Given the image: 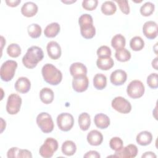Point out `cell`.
Wrapping results in <instances>:
<instances>
[{
  "instance_id": "29",
  "label": "cell",
  "mask_w": 158,
  "mask_h": 158,
  "mask_svg": "<svg viewBox=\"0 0 158 158\" xmlns=\"http://www.w3.org/2000/svg\"><path fill=\"white\" fill-rule=\"evenodd\" d=\"M126 43L125 37L121 34H117L114 36L111 40V45L115 50L124 48Z\"/></svg>"
},
{
  "instance_id": "41",
  "label": "cell",
  "mask_w": 158,
  "mask_h": 158,
  "mask_svg": "<svg viewBox=\"0 0 158 158\" xmlns=\"http://www.w3.org/2000/svg\"><path fill=\"white\" fill-rule=\"evenodd\" d=\"M20 158H25V157H28V158H31L32 157V154L31 152L27 149H20L19 152V157Z\"/></svg>"
},
{
  "instance_id": "2",
  "label": "cell",
  "mask_w": 158,
  "mask_h": 158,
  "mask_svg": "<svg viewBox=\"0 0 158 158\" xmlns=\"http://www.w3.org/2000/svg\"><path fill=\"white\" fill-rule=\"evenodd\" d=\"M41 73L44 80L51 85H57L62 80V72L51 64H44Z\"/></svg>"
},
{
  "instance_id": "34",
  "label": "cell",
  "mask_w": 158,
  "mask_h": 158,
  "mask_svg": "<svg viewBox=\"0 0 158 158\" xmlns=\"http://www.w3.org/2000/svg\"><path fill=\"white\" fill-rule=\"evenodd\" d=\"M154 4L151 2H146L141 6L140 8V13L144 17H148L151 15L154 11Z\"/></svg>"
},
{
  "instance_id": "33",
  "label": "cell",
  "mask_w": 158,
  "mask_h": 158,
  "mask_svg": "<svg viewBox=\"0 0 158 158\" xmlns=\"http://www.w3.org/2000/svg\"><path fill=\"white\" fill-rule=\"evenodd\" d=\"M7 53L11 57H17L21 54V48L19 44L12 43L8 46L7 48Z\"/></svg>"
},
{
  "instance_id": "14",
  "label": "cell",
  "mask_w": 158,
  "mask_h": 158,
  "mask_svg": "<svg viewBox=\"0 0 158 158\" xmlns=\"http://www.w3.org/2000/svg\"><path fill=\"white\" fill-rule=\"evenodd\" d=\"M127 78V74L125 71L123 70H116L112 72L110 76V82L115 86L122 85Z\"/></svg>"
},
{
  "instance_id": "43",
  "label": "cell",
  "mask_w": 158,
  "mask_h": 158,
  "mask_svg": "<svg viewBox=\"0 0 158 158\" xmlns=\"http://www.w3.org/2000/svg\"><path fill=\"white\" fill-rule=\"evenodd\" d=\"M5 2L8 6L14 7L17 6L21 2V1L20 0H13V1L6 0V1H5Z\"/></svg>"
},
{
  "instance_id": "28",
  "label": "cell",
  "mask_w": 158,
  "mask_h": 158,
  "mask_svg": "<svg viewBox=\"0 0 158 158\" xmlns=\"http://www.w3.org/2000/svg\"><path fill=\"white\" fill-rule=\"evenodd\" d=\"M101 12L106 15H111L115 13L117 7L115 3L111 1L104 2L101 5Z\"/></svg>"
},
{
  "instance_id": "17",
  "label": "cell",
  "mask_w": 158,
  "mask_h": 158,
  "mask_svg": "<svg viewBox=\"0 0 158 158\" xmlns=\"http://www.w3.org/2000/svg\"><path fill=\"white\" fill-rule=\"evenodd\" d=\"M87 141L91 146H99L103 141V136L102 133L96 130L90 131L87 135Z\"/></svg>"
},
{
  "instance_id": "16",
  "label": "cell",
  "mask_w": 158,
  "mask_h": 158,
  "mask_svg": "<svg viewBox=\"0 0 158 158\" xmlns=\"http://www.w3.org/2000/svg\"><path fill=\"white\" fill-rule=\"evenodd\" d=\"M15 90L20 93H27L31 88V82L30 80L25 77H21L17 79L14 85Z\"/></svg>"
},
{
  "instance_id": "27",
  "label": "cell",
  "mask_w": 158,
  "mask_h": 158,
  "mask_svg": "<svg viewBox=\"0 0 158 158\" xmlns=\"http://www.w3.org/2000/svg\"><path fill=\"white\" fill-rule=\"evenodd\" d=\"M107 85V78L102 73H97L93 78V86L99 90L103 89Z\"/></svg>"
},
{
  "instance_id": "40",
  "label": "cell",
  "mask_w": 158,
  "mask_h": 158,
  "mask_svg": "<svg viewBox=\"0 0 158 158\" xmlns=\"http://www.w3.org/2000/svg\"><path fill=\"white\" fill-rule=\"evenodd\" d=\"M20 149L17 147H12L9 149L7 152V156L8 158H15L19 157V152Z\"/></svg>"
},
{
  "instance_id": "30",
  "label": "cell",
  "mask_w": 158,
  "mask_h": 158,
  "mask_svg": "<svg viewBox=\"0 0 158 158\" xmlns=\"http://www.w3.org/2000/svg\"><path fill=\"white\" fill-rule=\"evenodd\" d=\"M130 48L133 51H141L144 46V40L140 36H134L130 41Z\"/></svg>"
},
{
  "instance_id": "12",
  "label": "cell",
  "mask_w": 158,
  "mask_h": 158,
  "mask_svg": "<svg viewBox=\"0 0 158 158\" xmlns=\"http://www.w3.org/2000/svg\"><path fill=\"white\" fill-rule=\"evenodd\" d=\"M89 85V80L86 75L73 77L72 80L73 89L78 93L85 91Z\"/></svg>"
},
{
  "instance_id": "9",
  "label": "cell",
  "mask_w": 158,
  "mask_h": 158,
  "mask_svg": "<svg viewBox=\"0 0 158 158\" xmlns=\"http://www.w3.org/2000/svg\"><path fill=\"white\" fill-rule=\"evenodd\" d=\"M57 124L60 130L68 131L70 130L73 126V117L72 114L67 112L61 113L57 117Z\"/></svg>"
},
{
  "instance_id": "20",
  "label": "cell",
  "mask_w": 158,
  "mask_h": 158,
  "mask_svg": "<svg viewBox=\"0 0 158 158\" xmlns=\"http://www.w3.org/2000/svg\"><path fill=\"white\" fill-rule=\"evenodd\" d=\"M94 122L98 128L100 129H106L110 125V118L107 115L99 113L94 116Z\"/></svg>"
},
{
  "instance_id": "18",
  "label": "cell",
  "mask_w": 158,
  "mask_h": 158,
  "mask_svg": "<svg viewBox=\"0 0 158 158\" xmlns=\"http://www.w3.org/2000/svg\"><path fill=\"white\" fill-rule=\"evenodd\" d=\"M38 12V6L33 2H27L21 7V12L27 17H31Z\"/></svg>"
},
{
  "instance_id": "42",
  "label": "cell",
  "mask_w": 158,
  "mask_h": 158,
  "mask_svg": "<svg viewBox=\"0 0 158 158\" xmlns=\"http://www.w3.org/2000/svg\"><path fill=\"white\" fill-rule=\"evenodd\" d=\"M83 157L85 158H100L101 156L99 152L96 151H89L87 152Z\"/></svg>"
},
{
  "instance_id": "38",
  "label": "cell",
  "mask_w": 158,
  "mask_h": 158,
  "mask_svg": "<svg viewBox=\"0 0 158 158\" xmlns=\"http://www.w3.org/2000/svg\"><path fill=\"white\" fill-rule=\"evenodd\" d=\"M111 50L107 46H101L97 50V55L98 57H110Z\"/></svg>"
},
{
  "instance_id": "36",
  "label": "cell",
  "mask_w": 158,
  "mask_h": 158,
  "mask_svg": "<svg viewBox=\"0 0 158 158\" xmlns=\"http://www.w3.org/2000/svg\"><path fill=\"white\" fill-rule=\"evenodd\" d=\"M147 84L149 88L156 89L158 87V75L156 73H151L147 78Z\"/></svg>"
},
{
  "instance_id": "7",
  "label": "cell",
  "mask_w": 158,
  "mask_h": 158,
  "mask_svg": "<svg viewBox=\"0 0 158 158\" xmlns=\"http://www.w3.org/2000/svg\"><path fill=\"white\" fill-rule=\"evenodd\" d=\"M145 88L143 83L138 80L131 81L127 88V93L129 97L133 99L139 98L144 93Z\"/></svg>"
},
{
  "instance_id": "26",
  "label": "cell",
  "mask_w": 158,
  "mask_h": 158,
  "mask_svg": "<svg viewBox=\"0 0 158 158\" xmlns=\"http://www.w3.org/2000/svg\"><path fill=\"white\" fill-rule=\"evenodd\" d=\"M78 125L80 128L83 131H86L90 127L91 118L89 115L86 112H83L78 116Z\"/></svg>"
},
{
  "instance_id": "25",
  "label": "cell",
  "mask_w": 158,
  "mask_h": 158,
  "mask_svg": "<svg viewBox=\"0 0 158 158\" xmlns=\"http://www.w3.org/2000/svg\"><path fill=\"white\" fill-rule=\"evenodd\" d=\"M61 151L62 152L65 156H73L77 151L76 144L72 141L67 140L63 143L61 147Z\"/></svg>"
},
{
  "instance_id": "39",
  "label": "cell",
  "mask_w": 158,
  "mask_h": 158,
  "mask_svg": "<svg viewBox=\"0 0 158 158\" xmlns=\"http://www.w3.org/2000/svg\"><path fill=\"white\" fill-rule=\"evenodd\" d=\"M115 2L118 4L120 10L125 14H128L130 13V6L127 0H116Z\"/></svg>"
},
{
  "instance_id": "4",
  "label": "cell",
  "mask_w": 158,
  "mask_h": 158,
  "mask_svg": "<svg viewBox=\"0 0 158 158\" xmlns=\"http://www.w3.org/2000/svg\"><path fill=\"white\" fill-rule=\"evenodd\" d=\"M17 67V62L15 60H8L4 62L0 69V77L2 81H10L14 75Z\"/></svg>"
},
{
  "instance_id": "5",
  "label": "cell",
  "mask_w": 158,
  "mask_h": 158,
  "mask_svg": "<svg viewBox=\"0 0 158 158\" xmlns=\"http://www.w3.org/2000/svg\"><path fill=\"white\" fill-rule=\"evenodd\" d=\"M36 123L41 130L44 133L51 132L54 127L52 118L48 113L41 112L36 117Z\"/></svg>"
},
{
  "instance_id": "35",
  "label": "cell",
  "mask_w": 158,
  "mask_h": 158,
  "mask_svg": "<svg viewBox=\"0 0 158 158\" xmlns=\"http://www.w3.org/2000/svg\"><path fill=\"white\" fill-rule=\"evenodd\" d=\"M123 143L122 139L119 137H113L109 141L110 148L115 151H118L123 148Z\"/></svg>"
},
{
  "instance_id": "44",
  "label": "cell",
  "mask_w": 158,
  "mask_h": 158,
  "mask_svg": "<svg viewBox=\"0 0 158 158\" xmlns=\"http://www.w3.org/2000/svg\"><path fill=\"white\" fill-rule=\"evenodd\" d=\"M142 158L143 157H146V158H156L157 156L153 152H151V151H148V152H144V154L142 155Z\"/></svg>"
},
{
  "instance_id": "13",
  "label": "cell",
  "mask_w": 158,
  "mask_h": 158,
  "mask_svg": "<svg viewBox=\"0 0 158 158\" xmlns=\"http://www.w3.org/2000/svg\"><path fill=\"white\" fill-rule=\"evenodd\" d=\"M157 24L154 21L146 22L143 27L144 35L149 40L154 39L157 36Z\"/></svg>"
},
{
  "instance_id": "37",
  "label": "cell",
  "mask_w": 158,
  "mask_h": 158,
  "mask_svg": "<svg viewBox=\"0 0 158 158\" xmlns=\"http://www.w3.org/2000/svg\"><path fill=\"white\" fill-rule=\"evenodd\" d=\"M98 0H84L82 2V7L87 10H93L98 6Z\"/></svg>"
},
{
  "instance_id": "1",
  "label": "cell",
  "mask_w": 158,
  "mask_h": 158,
  "mask_svg": "<svg viewBox=\"0 0 158 158\" xmlns=\"http://www.w3.org/2000/svg\"><path fill=\"white\" fill-rule=\"evenodd\" d=\"M44 53L42 49L36 46H33L27 49L22 58L23 65L28 69L35 68L38 63L43 60Z\"/></svg>"
},
{
  "instance_id": "11",
  "label": "cell",
  "mask_w": 158,
  "mask_h": 158,
  "mask_svg": "<svg viewBox=\"0 0 158 158\" xmlns=\"http://www.w3.org/2000/svg\"><path fill=\"white\" fill-rule=\"evenodd\" d=\"M138 150L136 145L130 144L125 147H123L121 149L115 151L114 157L122 158H133L138 154Z\"/></svg>"
},
{
  "instance_id": "45",
  "label": "cell",
  "mask_w": 158,
  "mask_h": 158,
  "mask_svg": "<svg viewBox=\"0 0 158 158\" xmlns=\"http://www.w3.org/2000/svg\"><path fill=\"white\" fill-rule=\"evenodd\" d=\"M157 57H156L152 61V66L154 68L155 70H157Z\"/></svg>"
},
{
  "instance_id": "31",
  "label": "cell",
  "mask_w": 158,
  "mask_h": 158,
  "mask_svg": "<svg viewBox=\"0 0 158 158\" xmlns=\"http://www.w3.org/2000/svg\"><path fill=\"white\" fill-rule=\"evenodd\" d=\"M115 57L117 60L122 62H127L131 58L130 52L125 48H122L118 50H116L115 53Z\"/></svg>"
},
{
  "instance_id": "24",
  "label": "cell",
  "mask_w": 158,
  "mask_h": 158,
  "mask_svg": "<svg viewBox=\"0 0 158 158\" xmlns=\"http://www.w3.org/2000/svg\"><path fill=\"white\" fill-rule=\"evenodd\" d=\"M60 29V27L58 23L52 22L46 27L44 30V34L48 38H54L58 35Z\"/></svg>"
},
{
  "instance_id": "15",
  "label": "cell",
  "mask_w": 158,
  "mask_h": 158,
  "mask_svg": "<svg viewBox=\"0 0 158 158\" xmlns=\"http://www.w3.org/2000/svg\"><path fill=\"white\" fill-rule=\"evenodd\" d=\"M46 49L49 57L53 60L58 59L61 56V48L56 41H51L49 42L47 44Z\"/></svg>"
},
{
  "instance_id": "23",
  "label": "cell",
  "mask_w": 158,
  "mask_h": 158,
  "mask_svg": "<svg viewBox=\"0 0 158 158\" xmlns=\"http://www.w3.org/2000/svg\"><path fill=\"white\" fill-rule=\"evenodd\" d=\"M40 98L44 104H49L53 101L54 94L51 88H43L40 92Z\"/></svg>"
},
{
  "instance_id": "21",
  "label": "cell",
  "mask_w": 158,
  "mask_h": 158,
  "mask_svg": "<svg viewBox=\"0 0 158 158\" xmlns=\"http://www.w3.org/2000/svg\"><path fill=\"white\" fill-rule=\"evenodd\" d=\"M138 144L141 146H147L149 144L152 140V135L148 131H143L139 133L136 138Z\"/></svg>"
},
{
  "instance_id": "8",
  "label": "cell",
  "mask_w": 158,
  "mask_h": 158,
  "mask_svg": "<svg viewBox=\"0 0 158 158\" xmlns=\"http://www.w3.org/2000/svg\"><path fill=\"white\" fill-rule=\"evenodd\" d=\"M21 105V97L15 93H12L8 96L7 98L6 104V110L8 114L10 115L17 114L20 111Z\"/></svg>"
},
{
  "instance_id": "19",
  "label": "cell",
  "mask_w": 158,
  "mask_h": 158,
  "mask_svg": "<svg viewBox=\"0 0 158 158\" xmlns=\"http://www.w3.org/2000/svg\"><path fill=\"white\" fill-rule=\"evenodd\" d=\"M70 73L73 77L86 75L87 68L81 62H75L70 67Z\"/></svg>"
},
{
  "instance_id": "6",
  "label": "cell",
  "mask_w": 158,
  "mask_h": 158,
  "mask_svg": "<svg viewBox=\"0 0 158 158\" xmlns=\"http://www.w3.org/2000/svg\"><path fill=\"white\" fill-rule=\"evenodd\" d=\"M58 149V142L53 138H48L43 144L40 148L39 154L44 158H50L52 157L54 153Z\"/></svg>"
},
{
  "instance_id": "46",
  "label": "cell",
  "mask_w": 158,
  "mask_h": 158,
  "mask_svg": "<svg viewBox=\"0 0 158 158\" xmlns=\"http://www.w3.org/2000/svg\"><path fill=\"white\" fill-rule=\"evenodd\" d=\"M62 2H64V3H65V4H70V3H72V2H76V1H62Z\"/></svg>"
},
{
  "instance_id": "32",
  "label": "cell",
  "mask_w": 158,
  "mask_h": 158,
  "mask_svg": "<svg viewBox=\"0 0 158 158\" xmlns=\"http://www.w3.org/2000/svg\"><path fill=\"white\" fill-rule=\"evenodd\" d=\"M29 36L32 38H38L41 35V27L37 23H32L27 28Z\"/></svg>"
},
{
  "instance_id": "22",
  "label": "cell",
  "mask_w": 158,
  "mask_h": 158,
  "mask_svg": "<svg viewBox=\"0 0 158 158\" xmlns=\"http://www.w3.org/2000/svg\"><path fill=\"white\" fill-rule=\"evenodd\" d=\"M96 65L102 70H108L114 66V62L110 57H98L96 61Z\"/></svg>"
},
{
  "instance_id": "10",
  "label": "cell",
  "mask_w": 158,
  "mask_h": 158,
  "mask_svg": "<svg viewBox=\"0 0 158 158\" xmlns=\"http://www.w3.org/2000/svg\"><path fill=\"white\" fill-rule=\"evenodd\" d=\"M112 108L122 114H128L131 110L130 102L122 96L115 97L111 102Z\"/></svg>"
},
{
  "instance_id": "3",
  "label": "cell",
  "mask_w": 158,
  "mask_h": 158,
  "mask_svg": "<svg viewBox=\"0 0 158 158\" xmlns=\"http://www.w3.org/2000/svg\"><path fill=\"white\" fill-rule=\"evenodd\" d=\"M81 36L85 39L93 38L96 34V28L93 25V20L91 15L84 14L78 19Z\"/></svg>"
}]
</instances>
